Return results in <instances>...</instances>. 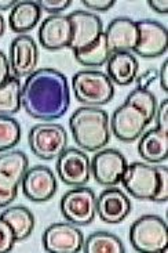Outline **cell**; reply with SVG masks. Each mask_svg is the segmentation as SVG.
I'll list each match as a JSON object with an SVG mask.
<instances>
[{
  "label": "cell",
  "mask_w": 168,
  "mask_h": 253,
  "mask_svg": "<svg viewBox=\"0 0 168 253\" xmlns=\"http://www.w3.org/2000/svg\"><path fill=\"white\" fill-rule=\"evenodd\" d=\"M21 104L34 119L48 122L64 117L70 104L67 76L53 68L36 69L22 86Z\"/></svg>",
  "instance_id": "1"
},
{
  "label": "cell",
  "mask_w": 168,
  "mask_h": 253,
  "mask_svg": "<svg viewBox=\"0 0 168 253\" xmlns=\"http://www.w3.org/2000/svg\"><path fill=\"white\" fill-rule=\"evenodd\" d=\"M69 127L74 143L81 150H102L110 140V126L106 111L100 107H81L69 119Z\"/></svg>",
  "instance_id": "2"
},
{
  "label": "cell",
  "mask_w": 168,
  "mask_h": 253,
  "mask_svg": "<svg viewBox=\"0 0 168 253\" xmlns=\"http://www.w3.org/2000/svg\"><path fill=\"white\" fill-rule=\"evenodd\" d=\"M72 89L79 103L86 107H100L108 104L114 96L113 82L101 71L84 69L72 78Z\"/></svg>",
  "instance_id": "3"
},
{
  "label": "cell",
  "mask_w": 168,
  "mask_h": 253,
  "mask_svg": "<svg viewBox=\"0 0 168 253\" xmlns=\"http://www.w3.org/2000/svg\"><path fill=\"white\" fill-rule=\"evenodd\" d=\"M130 242L136 252L162 253L167 251V223L156 214H145L130 228Z\"/></svg>",
  "instance_id": "4"
},
{
  "label": "cell",
  "mask_w": 168,
  "mask_h": 253,
  "mask_svg": "<svg viewBox=\"0 0 168 253\" xmlns=\"http://www.w3.org/2000/svg\"><path fill=\"white\" fill-rule=\"evenodd\" d=\"M28 143L36 157L43 161H53L67 148V133L61 125H34L29 131Z\"/></svg>",
  "instance_id": "5"
},
{
  "label": "cell",
  "mask_w": 168,
  "mask_h": 253,
  "mask_svg": "<svg viewBox=\"0 0 168 253\" xmlns=\"http://www.w3.org/2000/svg\"><path fill=\"white\" fill-rule=\"evenodd\" d=\"M61 213L76 226H88L97 216V197L91 188L84 185L74 187L64 194L61 199Z\"/></svg>",
  "instance_id": "6"
},
{
  "label": "cell",
  "mask_w": 168,
  "mask_h": 253,
  "mask_svg": "<svg viewBox=\"0 0 168 253\" xmlns=\"http://www.w3.org/2000/svg\"><path fill=\"white\" fill-rule=\"evenodd\" d=\"M120 183L134 198L152 201L159 187V173L156 166L134 162L127 165Z\"/></svg>",
  "instance_id": "7"
},
{
  "label": "cell",
  "mask_w": 168,
  "mask_h": 253,
  "mask_svg": "<svg viewBox=\"0 0 168 253\" xmlns=\"http://www.w3.org/2000/svg\"><path fill=\"white\" fill-rule=\"evenodd\" d=\"M84 235L79 226L72 223H54L43 234V248L48 253H79L83 249Z\"/></svg>",
  "instance_id": "8"
},
{
  "label": "cell",
  "mask_w": 168,
  "mask_h": 253,
  "mask_svg": "<svg viewBox=\"0 0 168 253\" xmlns=\"http://www.w3.org/2000/svg\"><path fill=\"white\" fill-rule=\"evenodd\" d=\"M67 18L72 27V41L69 48L73 50V53L93 46L103 34L101 18L95 14L77 10L69 14Z\"/></svg>",
  "instance_id": "9"
},
{
  "label": "cell",
  "mask_w": 168,
  "mask_h": 253,
  "mask_svg": "<svg viewBox=\"0 0 168 253\" xmlns=\"http://www.w3.org/2000/svg\"><path fill=\"white\" fill-rule=\"evenodd\" d=\"M57 159V171L64 184L81 187L88 183L91 161L86 152L77 148H67Z\"/></svg>",
  "instance_id": "10"
},
{
  "label": "cell",
  "mask_w": 168,
  "mask_h": 253,
  "mask_svg": "<svg viewBox=\"0 0 168 253\" xmlns=\"http://www.w3.org/2000/svg\"><path fill=\"white\" fill-rule=\"evenodd\" d=\"M127 165V159L120 151L101 150L91 159V173L98 184L114 187L121 181Z\"/></svg>",
  "instance_id": "11"
},
{
  "label": "cell",
  "mask_w": 168,
  "mask_h": 253,
  "mask_svg": "<svg viewBox=\"0 0 168 253\" xmlns=\"http://www.w3.org/2000/svg\"><path fill=\"white\" fill-rule=\"evenodd\" d=\"M148 125L150 124L141 111L127 103L114 111L109 122L114 137L124 143H131L139 138Z\"/></svg>",
  "instance_id": "12"
},
{
  "label": "cell",
  "mask_w": 168,
  "mask_h": 253,
  "mask_svg": "<svg viewBox=\"0 0 168 253\" xmlns=\"http://www.w3.org/2000/svg\"><path fill=\"white\" fill-rule=\"evenodd\" d=\"M138 43L135 54L143 58H157L166 54L168 47L167 28L153 20H141L136 22Z\"/></svg>",
  "instance_id": "13"
},
{
  "label": "cell",
  "mask_w": 168,
  "mask_h": 253,
  "mask_svg": "<svg viewBox=\"0 0 168 253\" xmlns=\"http://www.w3.org/2000/svg\"><path fill=\"white\" fill-rule=\"evenodd\" d=\"M22 192L32 202H47L57 192L58 184L53 170L47 166H34L22 178Z\"/></svg>",
  "instance_id": "14"
},
{
  "label": "cell",
  "mask_w": 168,
  "mask_h": 253,
  "mask_svg": "<svg viewBox=\"0 0 168 253\" xmlns=\"http://www.w3.org/2000/svg\"><path fill=\"white\" fill-rule=\"evenodd\" d=\"M39 50L32 36L20 35L10 44V71L15 78H25L34 74L37 67Z\"/></svg>",
  "instance_id": "15"
},
{
  "label": "cell",
  "mask_w": 168,
  "mask_h": 253,
  "mask_svg": "<svg viewBox=\"0 0 168 253\" xmlns=\"http://www.w3.org/2000/svg\"><path fill=\"white\" fill-rule=\"evenodd\" d=\"M29 169L28 157L22 151H7L0 155V191L17 198L18 187Z\"/></svg>",
  "instance_id": "16"
},
{
  "label": "cell",
  "mask_w": 168,
  "mask_h": 253,
  "mask_svg": "<svg viewBox=\"0 0 168 253\" xmlns=\"http://www.w3.org/2000/svg\"><path fill=\"white\" fill-rule=\"evenodd\" d=\"M72 41V27L67 15H50L41 22L39 28V42L50 51L69 47Z\"/></svg>",
  "instance_id": "17"
},
{
  "label": "cell",
  "mask_w": 168,
  "mask_h": 253,
  "mask_svg": "<svg viewBox=\"0 0 168 253\" xmlns=\"http://www.w3.org/2000/svg\"><path fill=\"white\" fill-rule=\"evenodd\" d=\"M131 212V202L128 197L117 188L103 190L97 198V214L103 223L119 224L127 219Z\"/></svg>",
  "instance_id": "18"
},
{
  "label": "cell",
  "mask_w": 168,
  "mask_h": 253,
  "mask_svg": "<svg viewBox=\"0 0 168 253\" xmlns=\"http://www.w3.org/2000/svg\"><path fill=\"white\" fill-rule=\"evenodd\" d=\"M109 50L112 53H131L138 43V28L136 22L127 17L114 18L103 32Z\"/></svg>",
  "instance_id": "19"
},
{
  "label": "cell",
  "mask_w": 168,
  "mask_h": 253,
  "mask_svg": "<svg viewBox=\"0 0 168 253\" xmlns=\"http://www.w3.org/2000/svg\"><path fill=\"white\" fill-rule=\"evenodd\" d=\"M138 152L143 161L160 164L168 158V133L160 129H150L143 133L138 144Z\"/></svg>",
  "instance_id": "20"
},
{
  "label": "cell",
  "mask_w": 168,
  "mask_h": 253,
  "mask_svg": "<svg viewBox=\"0 0 168 253\" xmlns=\"http://www.w3.org/2000/svg\"><path fill=\"white\" fill-rule=\"evenodd\" d=\"M138 61L134 54L131 53H112L108 60V74L109 79L113 83L120 86H128L134 82L138 76Z\"/></svg>",
  "instance_id": "21"
},
{
  "label": "cell",
  "mask_w": 168,
  "mask_h": 253,
  "mask_svg": "<svg viewBox=\"0 0 168 253\" xmlns=\"http://www.w3.org/2000/svg\"><path fill=\"white\" fill-rule=\"evenodd\" d=\"M41 17V8L37 1L24 0L17 1L8 15V25L15 34H25L32 31Z\"/></svg>",
  "instance_id": "22"
},
{
  "label": "cell",
  "mask_w": 168,
  "mask_h": 253,
  "mask_svg": "<svg viewBox=\"0 0 168 253\" xmlns=\"http://www.w3.org/2000/svg\"><path fill=\"white\" fill-rule=\"evenodd\" d=\"M13 228L17 241H24L31 237L34 228V216L25 206H10L0 214Z\"/></svg>",
  "instance_id": "23"
},
{
  "label": "cell",
  "mask_w": 168,
  "mask_h": 253,
  "mask_svg": "<svg viewBox=\"0 0 168 253\" xmlns=\"http://www.w3.org/2000/svg\"><path fill=\"white\" fill-rule=\"evenodd\" d=\"M84 253H124V245L119 237L106 231H97L88 235L83 244Z\"/></svg>",
  "instance_id": "24"
},
{
  "label": "cell",
  "mask_w": 168,
  "mask_h": 253,
  "mask_svg": "<svg viewBox=\"0 0 168 253\" xmlns=\"http://www.w3.org/2000/svg\"><path fill=\"white\" fill-rule=\"evenodd\" d=\"M21 90L20 79L15 76L0 86V115L11 117L21 110Z\"/></svg>",
  "instance_id": "25"
},
{
  "label": "cell",
  "mask_w": 168,
  "mask_h": 253,
  "mask_svg": "<svg viewBox=\"0 0 168 253\" xmlns=\"http://www.w3.org/2000/svg\"><path fill=\"white\" fill-rule=\"evenodd\" d=\"M110 55H112V51L109 50L105 35L102 34L101 38L95 42L93 46L84 48L81 51H76L74 58L84 67H102L103 64L108 62Z\"/></svg>",
  "instance_id": "26"
},
{
  "label": "cell",
  "mask_w": 168,
  "mask_h": 253,
  "mask_svg": "<svg viewBox=\"0 0 168 253\" xmlns=\"http://www.w3.org/2000/svg\"><path fill=\"white\" fill-rule=\"evenodd\" d=\"M126 103L141 111L142 114L146 117L149 124H152V121L155 119L156 110H157V100H156L155 94L152 91L134 89L128 94Z\"/></svg>",
  "instance_id": "27"
},
{
  "label": "cell",
  "mask_w": 168,
  "mask_h": 253,
  "mask_svg": "<svg viewBox=\"0 0 168 253\" xmlns=\"http://www.w3.org/2000/svg\"><path fill=\"white\" fill-rule=\"evenodd\" d=\"M21 140L20 124L11 117L0 115V152L13 150Z\"/></svg>",
  "instance_id": "28"
},
{
  "label": "cell",
  "mask_w": 168,
  "mask_h": 253,
  "mask_svg": "<svg viewBox=\"0 0 168 253\" xmlns=\"http://www.w3.org/2000/svg\"><path fill=\"white\" fill-rule=\"evenodd\" d=\"M15 235L6 220L0 217V253L11 252L15 245Z\"/></svg>",
  "instance_id": "29"
},
{
  "label": "cell",
  "mask_w": 168,
  "mask_h": 253,
  "mask_svg": "<svg viewBox=\"0 0 168 253\" xmlns=\"http://www.w3.org/2000/svg\"><path fill=\"white\" fill-rule=\"evenodd\" d=\"M156 169L159 173V187L152 201L164 204L168 199V168L164 165H160V166H156Z\"/></svg>",
  "instance_id": "30"
},
{
  "label": "cell",
  "mask_w": 168,
  "mask_h": 253,
  "mask_svg": "<svg viewBox=\"0 0 168 253\" xmlns=\"http://www.w3.org/2000/svg\"><path fill=\"white\" fill-rule=\"evenodd\" d=\"M37 4L40 6L41 10H46L51 15H55L67 10V7L72 4V1L70 0H40L37 1Z\"/></svg>",
  "instance_id": "31"
},
{
  "label": "cell",
  "mask_w": 168,
  "mask_h": 253,
  "mask_svg": "<svg viewBox=\"0 0 168 253\" xmlns=\"http://www.w3.org/2000/svg\"><path fill=\"white\" fill-rule=\"evenodd\" d=\"M156 124H157V129L167 131L168 133V100H163L160 105H157L156 110Z\"/></svg>",
  "instance_id": "32"
},
{
  "label": "cell",
  "mask_w": 168,
  "mask_h": 253,
  "mask_svg": "<svg viewBox=\"0 0 168 253\" xmlns=\"http://www.w3.org/2000/svg\"><path fill=\"white\" fill-rule=\"evenodd\" d=\"M157 78H159V71H156V69H148V71H145L143 74H141V75H138L135 78L134 82L136 83V89L148 90L149 86L155 82Z\"/></svg>",
  "instance_id": "33"
},
{
  "label": "cell",
  "mask_w": 168,
  "mask_h": 253,
  "mask_svg": "<svg viewBox=\"0 0 168 253\" xmlns=\"http://www.w3.org/2000/svg\"><path fill=\"white\" fill-rule=\"evenodd\" d=\"M81 3L94 11H108L109 8H112L116 4L114 0H83Z\"/></svg>",
  "instance_id": "34"
},
{
  "label": "cell",
  "mask_w": 168,
  "mask_h": 253,
  "mask_svg": "<svg viewBox=\"0 0 168 253\" xmlns=\"http://www.w3.org/2000/svg\"><path fill=\"white\" fill-rule=\"evenodd\" d=\"M10 79V62L6 54L0 50V86L4 84Z\"/></svg>",
  "instance_id": "35"
},
{
  "label": "cell",
  "mask_w": 168,
  "mask_h": 253,
  "mask_svg": "<svg viewBox=\"0 0 168 253\" xmlns=\"http://www.w3.org/2000/svg\"><path fill=\"white\" fill-rule=\"evenodd\" d=\"M148 4L152 10H155L159 14L168 13V1L167 0H149Z\"/></svg>",
  "instance_id": "36"
},
{
  "label": "cell",
  "mask_w": 168,
  "mask_h": 253,
  "mask_svg": "<svg viewBox=\"0 0 168 253\" xmlns=\"http://www.w3.org/2000/svg\"><path fill=\"white\" fill-rule=\"evenodd\" d=\"M168 61H164L162 65V69L159 71V79H160V86L164 93L168 91Z\"/></svg>",
  "instance_id": "37"
},
{
  "label": "cell",
  "mask_w": 168,
  "mask_h": 253,
  "mask_svg": "<svg viewBox=\"0 0 168 253\" xmlns=\"http://www.w3.org/2000/svg\"><path fill=\"white\" fill-rule=\"evenodd\" d=\"M14 199H15V197H13V195H8V194L0 191V208H6V206L11 205Z\"/></svg>",
  "instance_id": "38"
},
{
  "label": "cell",
  "mask_w": 168,
  "mask_h": 253,
  "mask_svg": "<svg viewBox=\"0 0 168 253\" xmlns=\"http://www.w3.org/2000/svg\"><path fill=\"white\" fill-rule=\"evenodd\" d=\"M17 4L15 0H0V10H8V8H13Z\"/></svg>",
  "instance_id": "39"
},
{
  "label": "cell",
  "mask_w": 168,
  "mask_h": 253,
  "mask_svg": "<svg viewBox=\"0 0 168 253\" xmlns=\"http://www.w3.org/2000/svg\"><path fill=\"white\" fill-rule=\"evenodd\" d=\"M4 29H6V22H4L3 15L0 14V38H1V36H3V34H4Z\"/></svg>",
  "instance_id": "40"
}]
</instances>
